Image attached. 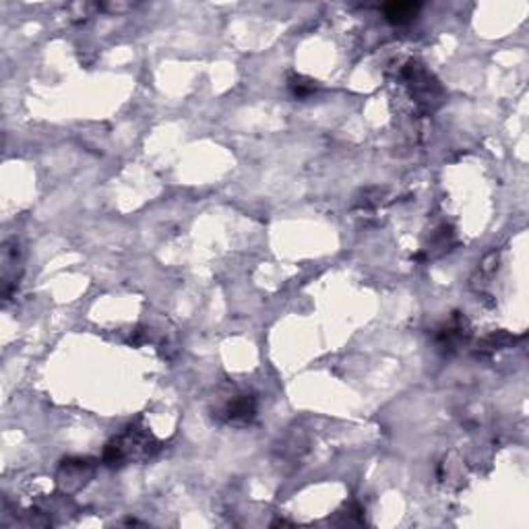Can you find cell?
Returning a JSON list of instances; mask_svg holds the SVG:
<instances>
[{
	"mask_svg": "<svg viewBox=\"0 0 529 529\" xmlns=\"http://www.w3.org/2000/svg\"><path fill=\"white\" fill-rule=\"evenodd\" d=\"M255 411H257L255 399L248 395H242L230 403V407H227V418H230L232 422H251V420L255 418Z\"/></svg>",
	"mask_w": 529,
	"mask_h": 529,
	"instance_id": "2",
	"label": "cell"
},
{
	"mask_svg": "<svg viewBox=\"0 0 529 529\" xmlns=\"http://www.w3.org/2000/svg\"><path fill=\"white\" fill-rule=\"evenodd\" d=\"M420 10V4H414V2H393V4H387L385 6V17L389 23H395V25H405L409 21L416 19Z\"/></svg>",
	"mask_w": 529,
	"mask_h": 529,
	"instance_id": "1",
	"label": "cell"
},
{
	"mask_svg": "<svg viewBox=\"0 0 529 529\" xmlns=\"http://www.w3.org/2000/svg\"><path fill=\"white\" fill-rule=\"evenodd\" d=\"M290 87L294 91V95L304 97V95H309L310 91L314 89V85H312V81L304 79V77H294V79L290 81Z\"/></svg>",
	"mask_w": 529,
	"mask_h": 529,
	"instance_id": "3",
	"label": "cell"
}]
</instances>
